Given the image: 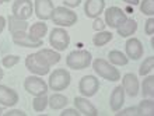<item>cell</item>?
Returning <instances> with one entry per match:
<instances>
[{
    "instance_id": "1",
    "label": "cell",
    "mask_w": 154,
    "mask_h": 116,
    "mask_svg": "<svg viewBox=\"0 0 154 116\" xmlns=\"http://www.w3.org/2000/svg\"><path fill=\"white\" fill-rule=\"evenodd\" d=\"M51 20L53 21V24L65 28V27H73L74 24H77L79 17L72 8L65 7V6H59V7L53 8Z\"/></svg>"
},
{
    "instance_id": "2",
    "label": "cell",
    "mask_w": 154,
    "mask_h": 116,
    "mask_svg": "<svg viewBox=\"0 0 154 116\" xmlns=\"http://www.w3.org/2000/svg\"><path fill=\"white\" fill-rule=\"evenodd\" d=\"M93 63L94 72L97 73L101 78H105L108 81H118L121 80V72L115 67L114 64H111L105 59H95Z\"/></svg>"
},
{
    "instance_id": "3",
    "label": "cell",
    "mask_w": 154,
    "mask_h": 116,
    "mask_svg": "<svg viewBox=\"0 0 154 116\" xmlns=\"http://www.w3.org/2000/svg\"><path fill=\"white\" fill-rule=\"evenodd\" d=\"M93 62V56L88 50H73L70 52L66 57V66L69 69H73V70H83V69H87Z\"/></svg>"
},
{
    "instance_id": "4",
    "label": "cell",
    "mask_w": 154,
    "mask_h": 116,
    "mask_svg": "<svg viewBox=\"0 0 154 116\" xmlns=\"http://www.w3.org/2000/svg\"><path fill=\"white\" fill-rule=\"evenodd\" d=\"M25 67L29 73H32L35 76H45L51 72V66L48 62L39 55V52L31 53L25 57Z\"/></svg>"
},
{
    "instance_id": "5",
    "label": "cell",
    "mask_w": 154,
    "mask_h": 116,
    "mask_svg": "<svg viewBox=\"0 0 154 116\" xmlns=\"http://www.w3.org/2000/svg\"><path fill=\"white\" fill-rule=\"evenodd\" d=\"M72 76L66 69H56L49 76V84L48 87L52 91H63L70 85Z\"/></svg>"
},
{
    "instance_id": "6",
    "label": "cell",
    "mask_w": 154,
    "mask_h": 116,
    "mask_svg": "<svg viewBox=\"0 0 154 116\" xmlns=\"http://www.w3.org/2000/svg\"><path fill=\"white\" fill-rule=\"evenodd\" d=\"M49 44L57 52H63L67 49V46L70 45V35L67 34L65 28H53L51 31V35H49Z\"/></svg>"
},
{
    "instance_id": "7",
    "label": "cell",
    "mask_w": 154,
    "mask_h": 116,
    "mask_svg": "<svg viewBox=\"0 0 154 116\" xmlns=\"http://www.w3.org/2000/svg\"><path fill=\"white\" fill-rule=\"evenodd\" d=\"M48 84L45 83V80L41 78V76H28L27 78L24 80V90L28 94L34 96H38V95H44L48 92Z\"/></svg>"
},
{
    "instance_id": "8",
    "label": "cell",
    "mask_w": 154,
    "mask_h": 116,
    "mask_svg": "<svg viewBox=\"0 0 154 116\" xmlns=\"http://www.w3.org/2000/svg\"><path fill=\"white\" fill-rule=\"evenodd\" d=\"M104 13H105V20H104L105 25H108L111 28H115V29L128 18L125 10H122L121 7H116V6L108 7L106 10H104Z\"/></svg>"
},
{
    "instance_id": "9",
    "label": "cell",
    "mask_w": 154,
    "mask_h": 116,
    "mask_svg": "<svg viewBox=\"0 0 154 116\" xmlns=\"http://www.w3.org/2000/svg\"><path fill=\"white\" fill-rule=\"evenodd\" d=\"M100 90V80L95 76H84L79 83V91L83 96H94Z\"/></svg>"
},
{
    "instance_id": "10",
    "label": "cell",
    "mask_w": 154,
    "mask_h": 116,
    "mask_svg": "<svg viewBox=\"0 0 154 116\" xmlns=\"http://www.w3.org/2000/svg\"><path fill=\"white\" fill-rule=\"evenodd\" d=\"M11 39L17 46H23V48H39V46L44 45L42 39H37V38L31 36L29 34H27L25 31L13 32Z\"/></svg>"
},
{
    "instance_id": "11",
    "label": "cell",
    "mask_w": 154,
    "mask_h": 116,
    "mask_svg": "<svg viewBox=\"0 0 154 116\" xmlns=\"http://www.w3.org/2000/svg\"><path fill=\"white\" fill-rule=\"evenodd\" d=\"M34 14V4L31 0H16L13 3V16L21 20H28Z\"/></svg>"
},
{
    "instance_id": "12",
    "label": "cell",
    "mask_w": 154,
    "mask_h": 116,
    "mask_svg": "<svg viewBox=\"0 0 154 116\" xmlns=\"http://www.w3.org/2000/svg\"><path fill=\"white\" fill-rule=\"evenodd\" d=\"M18 101H20V96H18L16 90L0 84V105L2 106L11 108V106H16L18 104Z\"/></svg>"
},
{
    "instance_id": "13",
    "label": "cell",
    "mask_w": 154,
    "mask_h": 116,
    "mask_svg": "<svg viewBox=\"0 0 154 116\" xmlns=\"http://www.w3.org/2000/svg\"><path fill=\"white\" fill-rule=\"evenodd\" d=\"M125 50H126L125 55L128 56V59H132V60H134V62L139 60L140 57H143V55H144L143 45L137 38H129V39L126 41Z\"/></svg>"
},
{
    "instance_id": "14",
    "label": "cell",
    "mask_w": 154,
    "mask_h": 116,
    "mask_svg": "<svg viewBox=\"0 0 154 116\" xmlns=\"http://www.w3.org/2000/svg\"><path fill=\"white\" fill-rule=\"evenodd\" d=\"M53 8H55V6H53L52 0H35V2H34L35 16H37L41 21L49 20L53 13Z\"/></svg>"
},
{
    "instance_id": "15",
    "label": "cell",
    "mask_w": 154,
    "mask_h": 116,
    "mask_svg": "<svg viewBox=\"0 0 154 116\" xmlns=\"http://www.w3.org/2000/svg\"><path fill=\"white\" fill-rule=\"evenodd\" d=\"M105 10V0H87L84 4L85 17L88 18H97L101 16V13Z\"/></svg>"
},
{
    "instance_id": "16",
    "label": "cell",
    "mask_w": 154,
    "mask_h": 116,
    "mask_svg": "<svg viewBox=\"0 0 154 116\" xmlns=\"http://www.w3.org/2000/svg\"><path fill=\"white\" fill-rule=\"evenodd\" d=\"M122 87L125 90V94H128L129 96H136L139 94V80L137 77L134 76L133 73H126L123 76V80H122Z\"/></svg>"
},
{
    "instance_id": "17",
    "label": "cell",
    "mask_w": 154,
    "mask_h": 116,
    "mask_svg": "<svg viewBox=\"0 0 154 116\" xmlns=\"http://www.w3.org/2000/svg\"><path fill=\"white\" fill-rule=\"evenodd\" d=\"M74 108L85 116H97L98 111L91 102H90L85 96H76L74 98Z\"/></svg>"
},
{
    "instance_id": "18",
    "label": "cell",
    "mask_w": 154,
    "mask_h": 116,
    "mask_svg": "<svg viewBox=\"0 0 154 116\" xmlns=\"http://www.w3.org/2000/svg\"><path fill=\"white\" fill-rule=\"evenodd\" d=\"M123 104H125V90H123L122 85H118L111 92L109 106L114 112H118L119 109H122Z\"/></svg>"
},
{
    "instance_id": "19",
    "label": "cell",
    "mask_w": 154,
    "mask_h": 116,
    "mask_svg": "<svg viewBox=\"0 0 154 116\" xmlns=\"http://www.w3.org/2000/svg\"><path fill=\"white\" fill-rule=\"evenodd\" d=\"M116 31H118V35H121L122 38H129V36H132L134 32L137 31V23H136L134 18H129L128 17L116 28Z\"/></svg>"
},
{
    "instance_id": "20",
    "label": "cell",
    "mask_w": 154,
    "mask_h": 116,
    "mask_svg": "<svg viewBox=\"0 0 154 116\" xmlns=\"http://www.w3.org/2000/svg\"><path fill=\"white\" fill-rule=\"evenodd\" d=\"M7 25H8L10 34L18 32V31H27V29H28V23H27V20L17 18L16 16H8L7 17Z\"/></svg>"
},
{
    "instance_id": "21",
    "label": "cell",
    "mask_w": 154,
    "mask_h": 116,
    "mask_svg": "<svg viewBox=\"0 0 154 116\" xmlns=\"http://www.w3.org/2000/svg\"><path fill=\"white\" fill-rule=\"evenodd\" d=\"M67 104H69V99L63 94H53V95H51L48 98V105L53 111H59V109L66 108Z\"/></svg>"
},
{
    "instance_id": "22",
    "label": "cell",
    "mask_w": 154,
    "mask_h": 116,
    "mask_svg": "<svg viewBox=\"0 0 154 116\" xmlns=\"http://www.w3.org/2000/svg\"><path fill=\"white\" fill-rule=\"evenodd\" d=\"M38 52H39L41 56H42L45 60H46V62H48V64L51 66V67L60 62V57L62 56L59 55V52H57V50H55V49H39Z\"/></svg>"
},
{
    "instance_id": "23",
    "label": "cell",
    "mask_w": 154,
    "mask_h": 116,
    "mask_svg": "<svg viewBox=\"0 0 154 116\" xmlns=\"http://www.w3.org/2000/svg\"><path fill=\"white\" fill-rule=\"evenodd\" d=\"M137 115L140 116H151L154 113V101L153 98H144V99L136 106Z\"/></svg>"
},
{
    "instance_id": "24",
    "label": "cell",
    "mask_w": 154,
    "mask_h": 116,
    "mask_svg": "<svg viewBox=\"0 0 154 116\" xmlns=\"http://www.w3.org/2000/svg\"><path fill=\"white\" fill-rule=\"evenodd\" d=\"M108 62L111 64H114V66H126L129 59L126 56L123 52L121 50H111L108 53Z\"/></svg>"
},
{
    "instance_id": "25",
    "label": "cell",
    "mask_w": 154,
    "mask_h": 116,
    "mask_svg": "<svg viewBox=\"0 0 154 116\" xmlns=\"http://www.w3.org/2000/svg\"><path fill=\"white\" fill-rule=\"evenodd\" d=\"M48 32V25L45 24V21H38V23H34L31 27H29V35L37 38V39H42Z\"/></svg>"
},
{
    "instance_id": "26",
    "label": "cell",
    "mask_w": 154,
    "mask_h": 116,
    "mask_svg": "<svg viewBox=\"0 0 154 116\" xmlns=\"http://www.w3.org/2000/svg\"><path fill=\"white\" fill-rule=\"evenodd\" d=\"M112 32L109 31H98L95 35L93 36V44L94 46H104V45L109 44L111 41H112Z\"/></svg>"
},
{
    "instance_id": "27",
    "label": "cell",
    "mask_w": 154,
    "mask_h": 116,
    "mask_svg": "<svg viewBox=\"0 0 154 116\" xmlns=\"http://www.w3.org/2000/svg\"><path fill=\"white\" fill-rule=\"evenodd\" d=\"M142 94L144 98H153L154 96V77L144 76V80L142 83Z\"/></svg>"
},
{
    "instance_id": "28",
    "label": "cell",
    "mask_w": 154,
    "mask_h": 116,
    "mask_svg": "<svg viewBox=\"0 0 154 116\" xmlns=\"http://www.w3.org/2000/svg\"><path fill=\"white\" fill-rule=\"evenodd\" d=\"M46 106H48V96H46V94L34 96L32 109L35 112H44L45 109H46Z\"/></svg>"
},
{
    "instance_id": "29",
    "label": "cell",
    "mask_w": 154,
    "mask_h": 116,
    "mask_svg": "<svg viewBox=\"0 0 154 116\" xmlns=\"http://www.w3.org/2000/svg\"><path fill=\"white\" fill-rule=\"evenodd\" d=\"M153 69H154V56H149L143 60V63L140 64V67H139V74L142 77H144V76H147L149 73L153 72Z\"/></svg>"
},
{
    "instance_id": "30",
    "label": "cell",
    "mask_w": 154,
    "mask_h": 116,
    "mask_svg": "<svg viewBox=\"0 0 154 116\" xmlns=\"http://www.w3.org/2000/svg\"><path fill=\"white\" fill-rule=\"evenodd\" d=\"M139 4H140V11L144 16H154V0H142Z\"/></svg>"
},
{
    "instance_id": "31",
    "label": "cell",
    "mask_w": 154,
    "mask_h": 116,
    "mask_svg": "<svg viewBox=\"0 0 154 116\" xmlns=\"http://www.w3.org/2000/svg\"><path fill=\"white\" fill-rule=\"evenodd\" d=\"M18 63H20V56H17V55H7V56H4L2 59L3 67H7V69H11L13 66H16Z\"/></svg>"
},
{
    "instance_id": "32",
    "label": "cell",
    "mask_w": 154,
    "mask_h": 116,
    "mask_svg": "<svg viewBox=\"0 0 154 116\" xmlns=\"http://www.w3.org/2000/svg\"><path fill=\"white\" fill-rule=\"evenodd\" d=\"M116 116H134L137 115V109H136V106H130V108H125V109H119L118 111V113H115Z\"/></svg>"
},
{
    "instance_id": "33",
    "label": "cell",
    "mask_w": 154,
    "mask_h": 116,
    "mask_svg": "<svg viewBox=\"0 0 154 116\" xmlns=\"http://www.w3.org/2000/svg\"><path fill=\"white\" fill-rule=\"evenodd\" d=\"M105 23H104V20H101L100 17H97V18H94V23H93V29L94 31H104L105 29Z\"/></svg>"
},
{
    "instance_id": "34",
    "label": "cell",
    "mask_w": 154,
    "mask_h": 116,
    "mask_svg": "<svg viewBox=\"0 0 154 116\" xmlns=\"http://www.w3.org/2000/svg\"><path fill=\"white\" fill-rule=\"evenodd\" d=\"M144 32H146V35H154V18L153 17H150V18L146 21Z\"/></svg>"
},
{
    "instance_id": "35",
    "label": "cell",
    "mask_w": 154,
    "mask_h": 116,
    "mask_svg": "<svg viewBox=\"0 0 154 116\" xmlns=\"http://www.w3.org/2000/svg\"><path fill=\"white\" fill-rule=\"evenodd\" d=\"M81 3V0H63V4L65 7H69V8H76L79 7Z\"/></svg>"
},
{
    "instance_id": "36",
    "label": "cell",
    "mask_w": 154,
    "mask_h": 116,
    "mask_svg": "<svg viewBox=\"0 0 154 116\" xmlns=\"http://www.w3.org/2000/svg\"><path fill=\"white\" fill-rule=\"evenodd\" d=\"M4 116H27V113L24 111H21V109H10L8 112L3 113Z\"/></svg>"
},
{
    "instance_id": "37",
    "label": "cell",
    "mask_w": 154,
    "mask_h": 116,
    "mask_svg": "<svg viewBox=\"0 0 154 116\" xmlns=\"http://www.w3.org/2000/svg\"><path fill=\"white\" fill-rule=\"evenodd\" d=\"M79 115H80V112H79L76 108L74 109L73 108H67L60 113V116H79Z\"/></svg>"
},
{
    "instance_id": "38",
    "label": "cell",
    "mask_w": 154,
    "mask_h": 116,
    "mask_svg": "<svg viewBox=\"0 0 154 116\" xmlns=\"http://www.w3.org/2000/svg\"><path fill=\"white\" fill-rule=\"evenodd\" d=\"M6 24H7V20H6L3 16H0V34H2L3 29L6 28Z\"/></svg>"
},
{
    "instance_id": "39",
    "label": "cell",
    "mask_w": 154,
    "mask_h": 116,
    "mask_svg": "<svg viewBox=\"0 0 154 116\" xmlns=\"http://www.w3.org/2000/svg\"><path fill=\"white\" fill-rule=\"evenodd\" d=\"M122 2H125L128 6H137L140 3V0H122Z\"/></svg>"
},
{
    "instance_id": "40",
    "label": "cell",
    "mask_w": 154,
    "mask_h": 116,
    "mask_svg": "<svg viewBox=\"0 0 154 116\" xmlns=\"http://www.w3.org/2000/svg\"><path fill=\"white\" fill-rule=\"evenodd\" d=\"M3 76H4V72H3V69H0V80L3 78Z\"/></svg>"
},
{
    "instance_id": "41",
    "label": "cell",
    "mask_w": 154,
    "mask_h": 116,
    "mask_svg": "<svg viewBox=\"0 0 154 116\" xmlns=\"http://www.w3.org/2000/svg\"><path fill=\"white\" fill-rule=\"evenodd\" d=\"M7 2H10V0H0V4H3V3H7Z\"/></svg>"
},
{
    "instance_id": "42",
    "label": "cell",
    "mask_w": 154,
    "mask_h": 116,
    "mask_svg": "<svg viewBox=\"0 0 154 116\" xmlns=\"http://www.w3.org/2000/svg\"><path fill=\"white\" fill-rule=\"evenodd\" d=\"M0 115H3V109L0 108Z\"/></svg>"
}]
</instances>
